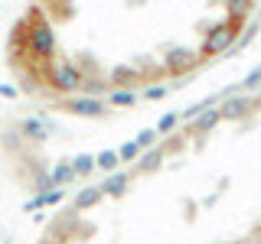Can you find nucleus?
I'll return each mask as SVG.
<instances>
[{"label": "nucleus", "mask_w": 261, "mask_h": 244, "mask_svg": "<svg viewBox=\"0 0 261 244\" xmlns=\"http://www.w3.org/2000/svg\"><path fill=\"white\" fill-rule=\"evenodd\" d=\"M235 33H239V20L212 26L209 36H206V43H202V55H216V52H222V49H228V43L235 39Z\"/></svg>", "instance_id": "f257e3e1"}, {"label": "nucleus", "mask_w": 261, "mask_h": 244, "mask_svg": "<svg viewBox=\"0 0 261 244\" xmlns=\"http://www.w3.org/2000/svg\"><path fill=\"white\" fill-rule=\"evenodd\" d=\"M193 62H196V55H193V52H186V49H173V52H170V59H167V65H170L173 72L190 69Z\"/></svg>", "instance_id": "f03ea898"}, {"label": "nucleus", "mask_w": 261, "mask_h": 244, "mask_svg": "<svg viewBox=\"0 0 261 244\" xmlns=\"http://www.w3.org/2000/svg\"><path fill=\"white\" fill-rule=\"evenodd\" d=\"M245 111H248V101H245V98H228L222 108H219L222 117H242Z\"/></svg>", "instance_id": "7ed1b4c3"}, {"label": "nucleus", "mask_w": 261, "mask_h": 244, "mask_svg": "<svg viewBox=\"0 0 261 244\" xmlns=\"http://www.w3.org/2000/svg\"><path fill=\"white\" fill-rule=\"evenodd\" d=\"M219 120H222V114H219V108H209V111H202V114H199L196 127H199V130H212V127L219 124Z\"/></svg>", "instance_id": "20e7f679"}, {"label": "nucleus", "mask_w": 261, "mask_h": 244, "mask_svg": "<svg viewBox=\"0 0 261 244\" xmlns=\"http://www.w3.org/2000/svg\"><path fill=\"white\" fill-rule=\"evenodd\" d=\"M98 195H101L98 189H85V192L79 195V202H75V205H79V208H88V205H95V202H98Z\"/></svg>", "instance_id": "39448f33"}, {"label": "nucleus", "mask_w": 261, "mask_h": 244, "mask_svg": "<svg viewBox=\"0 0 261 244\" xmlns=\"http://www.w3.org/2000/svg\"><path fill=\"white\" fill-rule=\"evenodd\" d=\"M124 182H127V176H114V179H108V182H105V189H108V192H114V195H118L121 189H124Z\"/></svg>", "instance_id": "423d86ee"}, {"label": "nucleus", "mask_w": 261, "mask_h": 244, "mask_svg": "<svg viewBox=\"0 0 261 244\" xmlns=\"http://www.w3.org/2000/svg\"><path fill=\"white\" fill-rule=\"evenodd\" d=\"M242 85H245V88H258V85H261V69H255V72H248V78H245Z\"/></svg>", "instance_id": "0eeeda50"}, {"label": "nucleus", "mask_w": 261, "mask_h": 244, "mask_svg": "<svg viewBox=\"0 0 261 244\" xmlns=\"http://www.w3.org/2000/svg\"><path fill=\"white\" fill-rule=\"evenodd\" d=\"M173 124H176V114H167V117H163L160 124H157V134H167V130L173 127Z\"/></svg>", "instance_id": "6e6552de"}, {"label": "nucleus", "mask_w": 261, "mask_h": 244, "mask_svg": "<svg viewBox=\"0 0 261 244\" xmlns=\"http://www.w3.org/2000/svg\"><path fill=\"white\" fill-rule=\"evenodd\" d=\"M137 150H141L137 143H124V146H121V157H124V160H134V157H137Z\"/></svg>", "instance_id": "1a4fd4ad"}, {"label": "nucleus", "mask_w": 261, "mask_h": 244, "mask_svg": "<svg viewBox=\"0 0 261 244\" xmlns=\"http://www.w3.org/2000/svg\"><path fill=\"white\" fill-rule=\"evenodd\" d=\"M153 137H157V130H144V134H141V143H144V146L153 143ZM141 143H137V146H141Z\"/></svg>", "instance_id": "9d476101"}, {"label": "nucleus", "mask_w": 261, "mask_h": 244, "mask_svg": "<svg viewBox=\"0 0 261 244\" xmlns=\"http://www.w3.org/2000/svg\"><path fill=\"white\" fill-rule=\"evenodd\" d=\"M114 101H118V104H130V101H134V95H127V92H121V95H114Z\"/></svg>", "instance_id": "9b49d317"}, {"label": "nucleus", "mask_w": 261, "mask_h": 244, "mask_svg": "<svg viewBox=\"0 0 261 244\" xmlns=\"http://www.w3.org/2000/svg\"><path fill=\"white\" fill-rule=\"evenodd\" d=\"M114 163H118V157H114V153H105V157H101V166H114Z\"/></svg>", "instance_id": "f8f14e48"}, {"label": "nucleus", "mask_w": 261, "mask_h": 244, "mask_svg": "<svg viewBox=\"0 0 261 244\" xmlns=\"http://www.w3.org/2000/svg\"><path fill=\"white\" fill-rule=\"evenodd\" d=\"M251 36H255V26H248V29H245V36H242V43H239V46H245V43H248Z\"/></svg>", "instance_id": "ddd939ff"}, {"label": "nucleus", "mask_w": 261, "mask_h": 244, "mask_svg": "<svg viewBox=\"0 0 261 244\" xmlns=\"http://www.w3.org/2000/svg\"><path fill=\"white\" fill-rule=\"evenodd\" d=\"M222 244H235V241H222Z\"/></svg>", "instance_id": "4468645a"}]
</instances>
